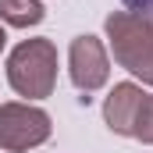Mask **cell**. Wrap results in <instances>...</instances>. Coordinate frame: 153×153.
I'll return each instance as SVG.
<instances>
[{
  "label": "cell",
  "mask_w": 153,
  "mask_h": 153,
  "mask_svg": "<svg viewBox=\"0 0 153 153\" xmlns=\"http://www.w3.org/2000/svg\"><path fill=\"white\" fill-rule=\"evenodd\" d=\"M7 82L18 96L46 100L57 89V46L53 39H22L7 57Z\"/></svg>",
  "instance_id": "cell-2"
},
{
  "label": "cell",
  "mask_w": 153,
  "mask_h": 153,
  "mask_svg": "<svg viewBox=\"0 0 153 153\" xmlns=\"http://www.w3.org/2000/svg\"><path fill=\"white\" fill-rule=\"evenodd\" d=\"M132 139H139V143L153 146V93L143 96V103H139V111H135V121H132Z\"/></svg>",
  "instance_id": "cell-7"
},
{
  "label": "cell",
  "mask_w": 153,
  "mask_h": 153,
  "mask_svg": "<svg viewBox=\"0 0 153 153\" xmlns=\"http://www.w3.org/2000/svg\"><path fill=\"white\" fill-rule=\"evenodd\" d=\"M143 85L135 82H117L111 89V96L103 100V121L114 135H132V121H135V111L143 103Z\"/></svg>",
  "instance_id": "cell-5"
},
{
  "label": "cell",
  "mask_w": 153,
  "mask_h": 153,
  "mask_svg": "<svg viewBox=\"0 0 153 153\" xmlns=\"http://www.w3.org/2000/svg\"><path fill=\"white\" fill-rule=\"evenodd\" d=\"M68 75L78 93H96L111 78V57L103 39L96 36H75L68 46Z\"/></svg>",
  "instance_id": "cell-4"
},
{
  "label": "cell",
  "mask_w": 153,
  "mask_h": 153,
  "mask_svg": "<svg viewBox=\"0 0 153 153\" xmlns=\"http://www.w3.org/2000/svg\"><path fill=\"white\" fill-rule=\"evenodd\" d=\"M4 46H7V32H4V25H0V53H4Z\"/></svg>",
  "instance_id": "cell-9"
},
{
  "label": "cell",
  "mask_w": 153,
  "mask_h": 153,
  "mask_svg": "<svg viewBox=\"0 0 153 153\" xmlns=\"http://www.w3.org/2000/svg\"><path fill=\"white\" fill-rule=\"evenodd\" d=\"M128 11H153V0H121Z\"/></svg>",
  "instance_id": "cell-8"
},
{
  "label": "cell",
  "mask_w": 153,
  "mask_h": 153,
  "mask_svg": "<svg viewBox=\"0 0 153 153\" xmlns=\"http://www.w3.org/2000/svg\"><path fill=\"white\" fill-rule=\"evenodd\" d=\"M46 18V7L39 0H0V22L11 29H32Z\"/></svg>",
  "instance_id": "cell-6"
},
{
  "label": "cell",
  "mask_w": 153,
  "mask_h": 153,
  "mask_svg": "<svg viewBox=\"0 0 153 153\" xmlns=\"http://www.w3.org/2000/svg\"><path fill=\"white\" fill-rule=\"evenodd\" d=\"M53 132V121L43 107H32V103H0V150L7 153H25L36 150L50 139Z\"/></svg>",
  "instance_id": "cell-3"
},
{
  "label": "cell",
  "mask_w": 153,
  "mask_h": 153,
  "mask_svg": "<svg viewBox=\"0 0 153 153\" xmlns=\"http://www.w3.org/2000/svg\"><path fill=\"white\" fill-rule=\"evenodd\" d=\"M103 32L117 64L153 85V11H114L107 14Z\"/></svg>",
  "instance_id": "cell-1"
}]
</instances>
